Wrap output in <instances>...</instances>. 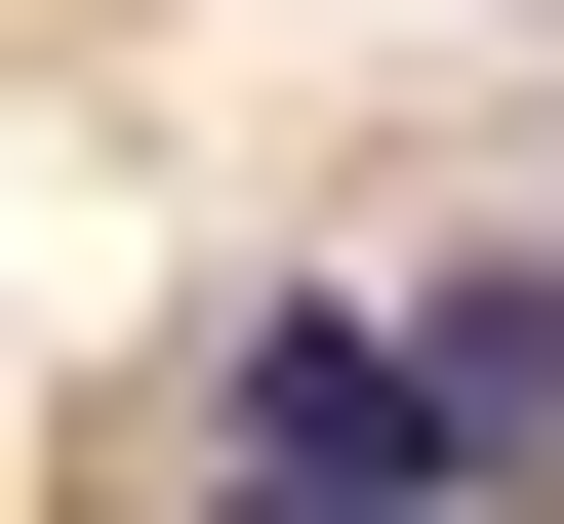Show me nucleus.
I'll return each mask as SVG.
<instances>
[{
  "label": "nucleus",
  "instance_id": "3",
  "mask_svg": "<svg viewBox=\"0 0 564 524\" xmlns=\"http://www.w3.org/2000/svg\"><path fill=\"white\" fill-rule=\"evenodd\" d=\"M242 524H282V484H242Z\"/></svg>",
  "mask_w": 564,
  "mask_h": 524
},
{
  "label": "nucleus",
  "instance_id": "1",
  "mask_svg": "<svg viewBox=\"0 0 564 524\" xmlns=\"http://www.w3.org/2000/svg\"><path fill=\"white\" fill-rule=\"evenodd\" d=\"M202 443H242V484H282V524H444V484H484V443H444V363H403V323H364V282H282V323H242V363H202Z\"/></svg>",
  "mask_w": 564,
  "mask_h": 524
},
{
  "label": "nucleus",
  "instance_id": "2",
  "mask_svg": "<svg viewBox=\"0 0 564 524\" xmlns=\"http://www.w3.org/2000/svg\"><path fill=\"white\" fill-rule=\"evenodd\" d=\"M403 363H444V443H484V484H524V443H564V282H444V323H403Z\"/></svg>",
  "mask_w": 564,
  "mask_h": 524
}]
</instances>
